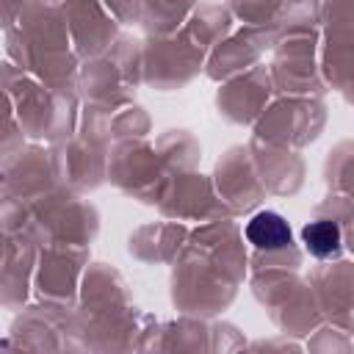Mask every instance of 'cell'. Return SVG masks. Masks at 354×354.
Here are the masks:
<instances>
[{
	"instance_id": "obj_1",
	"label": "cell",
	"mask_w": 354,
	"mask_h": 354,
	"mask_svg": "<svg viewBox=\"0 0 354 354\" xmlns=\"http://www.w3.org/2000/svg\"><path fill=\"white\" fill-rule=\"evenodd\" d=\"M246 238L257 249H268L271 252V249H282V246L290 243V227L279 213L263 210L246 224Z\"/></svg>"
},
{
	"instance_id": "obj_2",
	"label": "cell",
	"mask_w": 354,
	"mask_h": 354,
	"mask_svg": "<svg viewBox=\"0 0 354 354\" xmlns=\"http://www.w3.org/2000/svg\"><path fill=\"white\" fill-rule=\"evenodd\" d=\"M301 241L310 254L315 257H329L340 252V227L335 221H310L301 230Z\"/></svg>"
}]
</instances>
